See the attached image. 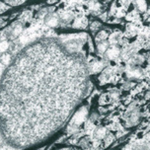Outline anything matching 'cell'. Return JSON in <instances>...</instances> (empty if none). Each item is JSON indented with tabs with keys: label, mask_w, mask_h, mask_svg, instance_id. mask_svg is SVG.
Listing matches in <instances>:
<instances>
[{
	"label": "cell",
	"mask_w": 150,
	"mask_h": 150,
	"mask_svg": "<svg viewBox=\"0 0 150 150\" xmlns=\"http://www.w3.org/2000/svg\"><path fill=\"white\" fill-rule=\"evenodd\" d=\"M86 117H87V109L86 108H82L80 111H78L76 113V115L73 118L72 123L75 124V126L80 125V124H82L86 120Z\"/></svg>",
	"instance_id": "6da1fadb"
},
{
	"label": "cell",
	"mask_w": 150,
	"mask_h": 150,
	"mask_svg": "<svg viewBox=\"0 0 150 150\" xmlns=\"http://www.w3.org/2000/svg\"><path fill=\"white\" fill-rule=\"evenodd\" d=\"M106 51H107V56L110 59H114L120 55V49L117 46H112L108 48Z\"/></svg>",
	"instance_id": "7a4b0ae2"
},
{
	"label": "cell",
	"mask_w": 150,
	"mask_h": 150,
	"mask_svg": "<svg viewBox=\"0 0 150 150\" xmlns=\"http://www.w3.org/2000/svg\"><path fill=\"white\" fill-rule=\"evenodd\" d=\"M86 26H87V20L84 17L77 18L74 22V25H73V27L77 28V29H83V28H86Z\"/></svg>",
	"instance_id": "3957f363"
},
{
	"label": "cell",
	"mask_w": 150,
	"mask_h": 150,
	"mask_svg": "<svg viewBox=\"0 0 150 150\" xmlns=\"http://www.w3.org/2000/svg\"><path fill=\"white\" fill-rule=\"evenodd\" d=\"M141 70L139 69H132V70H129L128 71V75L131 78H138L139 76H141Z\"/></svg>",
	"instance_id": "277c9868"
},
{
	"label": "cell",
	"mask_w": 150,
	"mask_h": 150,
	"mask_svg": "<svg viewBox=\"0 0 150 150\" xmlns=\"http://www.w3.org/2000/svg\"><path fill=\"white\" fill-rule=\"evenodd\" d=\"M22 30H23V27H22L21 25H16L14 28H13V31H12V37H14V38H16V37H18L20 34L22 33Z\"/></svg>",
	"instance_id": "5b68a950"
},
{
	"label": "cell",
	"mask_w": 150,
	"mask_h": 150,
	"mask_svg": "<svg viewBox=\"0 0 150 150\" xmlns=\"http://www.w3.org/2000/svg\"><path fill=\"white\" fill-rule=\"evenodd\" d=\"M108 47H109V43L106 42V41L101 42V43L98 44V50H99V52H101V53L105 52L108 49Z\"/></svg>",
	"instance_id": "8992f818"
},
{
	"label": "cell",
	"mask_w": 150,
	"mask_h": 150,
	"mask_svg": "<svg viewBox=\"0 0 150 150\" xmlns=\"http://www.w3.org/2000/svg\"><path fill=\"white\" fill-rule=\"evenodd\" d=\"M107 38H108V34L106 33V31H102V32H100V33L98 34V36H97V38H96V41L101 43V42H104Z\"/></svg>",
	"instance_id": "52a82bcc"
},
{
	"label": "cell",
	"mask_w": 150,
	"mask_h": 150,
	"mask_svg": "<svg viewBox=\"0 0 150 150\" xmlns=\"http://www.w3.org/2000/svg\"><path fill=\"white\" fill-rule=\"evenodd\" d=\"M96 134H97L98 138H104L106 136V134H107V129L105 128H100V129H97Z\"/></svg>",
	"instance_id": "ba28073f"
},
{
	"label": "cell",
	"mask_w": 150,
	"mask_h": 150,
	"mask_svg": "<svg viewBox=\"0 0 150 150\" xmlns=\"http://www.w3.org/2000/svg\"><path fill=\"white\" fill-rule=\"evenodd\" d=\"M46 24H47L49 27H55V26H57V24H58V19H57L56 17H50V18L47 20Z\"/></svg>",
	"instance_id": "9c48e42d"
},
{
	"label": "cell",
	"mask_w": 150,
	"mask_h": 150,
	"mask_svg": "<svg viewBox=\"0 0 150 150\" xmlns=\"http://www.w3.org/2000/svg\"><path fill=\"white\" fill-rule=\"evenodd\" d=\"M10 61H11V56H10V54L5 53V54H3V55L1 56V62H2L3 64H5V65L9 64Z\"/></svg>",
	"instance_id": "30bf717a"
},
{
	"label": "cell",
	"mask_w": 150,
	"mask_h": 150,
	"mask_svg": "<svg viewBox=\"0 0 150 150\" xmlns=\"http://www.w3.org/2000/svg\"><path fill=\"white\" fill-rule=\"evenodd\" d=\"M103 68V62H95L92 65V70L93 72H99Z\"/></svg>",
	"instance_id": "8fae6325"
},
{
	"label": "cell",
	"mask_w": 150,
	"mask_h": 150,
	"mask_svg": "<svg viewBox=\"0 0 150 150\" xmlns=\"http://www.w3.org/2000/svg\"><path fill=\"white\" fill-rule=\"evenodd\" d=\"M9 47V43L7 41H2L0 43V52H5Z\"/></svg>",
	"instance_id": "7c38bea8"
},
{
	"label": "cell",
	"mask_w": 150,
	"mask_h": 150,
	"mask_svg": "<svg viewBox=\"0 0 150 150\" xmlns=\"http://www.w3.org/2000/svg\"><path fill=\"white\" fill-rule=\"evenodd\" d=\"M136 5H137V8L140 11H145L146 10V2H144V1H137Z\"/></svg>",
	"instance_id": "4fadbf2b"
},
{
	"label": "cell",
	"mask_w": 150,
	"mask_h": 150,
	"mask_svg": "<svg viewBox=\"0 0 150 150\" xmlns=\"http://www.w3.org/2000/svg\"><path fill=\"white\" fill-rule=\"evenodd\" d=\"M7 4H10L12 6H17V5H21L24 3V1H6Z\"/></svg>",
	"instance_id": "5bb4252c"
},
{
	"label": "cell",
	"mask_w": 150,
	"mask_h": 150,
	"mask_svg": "<svg viewBox=\"0 0 150 150\" xmlns=\"http://www.w3.org/2000/svg\"><path fill=\"white\" fill-rule=\"evenodd\" d=\"M61 18L64 20V21H70L71 18H72V15L70 13H65L63 14V16H61Z\"/></svg>",
	"instance_id": "9a60e30c"
},
{
	"label": "cell",
	"mask_w": 150,
	"mask_h": 150,
	"mask_svg": "<svg viewBox=\"0 0 150 150\" xmlns=\"http://www.w3.org/2000/svg\"><path fill=\"white\" fill-rule=\"evenodd\" d=\"M99 27H100V23H98V22H94L93 24H91V30L92 31H96Z\"/></svg>",
	"instance_id": "2e32d148"
},
{
	"label": "cell",
	"mask_w": 150,
	"mask_h": 150,
	"mask_svg": "<svg viewBox=\"0 0 150 150\" xmlns=\"http://www.w3.org/2000/svg\"><path fill=\"white\" fill-rule=\"evenodd\" d=\"M126 15V12L124 11V9H119L118 12H117V17L121 18V17H124Z\"/></svg>",
	"instance_id": "e0dca14e"
},
{
	"label": "cell",
	"mask_w": 150,
	"mask_h": 150,
	"mask_svg": "<svg viewBox=\"0 0 150 150\" xmlns=\"http://www.w3.org/2000/svg\"><path fill=\"white\" fill-rule=\"evenodd\" d=\"M113 140H114V136L112 134H108V136L106 137V139H105V141H106L107 144H110Z\"/></svg>",
	"instance_id": "ac0fdd59"
},
{
	"label": "cell",
	"mask_w": 150,
	"mask_h": 150,
	"mask_svg": "<svg viewBox=\"0 0 150 150\" xmlns=\"http://www.w3.org/2000/svg\"><path fill=\"white\" fill-rule=\"evenodd\" d=\"M136 18V14L134 13V12H131V13H129V15H128V17H127V19L128 20H133V19H135Z\"/></svg>",
	"instance_id": "d6986e66"
},
{
	"label": "cell",
	"mask_w": 150,
	"mask_h": 150,
	"mask_svg": "<svg viewBox=\"0 0 150 150\" xmlns=\"http://www.w3.org/2000/svg\"><path fill=\"white\" fill-rule=\"evenodd\" d=\"M107 102H108V99L106 98V96H102L101 99H100V104L104 105V104H107Z\"/></svg>",
	"instance_id": "ffe728a7"
},
{
	"label": "cell",
	"mask_w": 150,
	"mask_h": 150,
	"mask_svg": "<svg viewBox=\"0 0 150 150\" xmlns=\"http://www.w3.org/2000/svg\"><path fill=\"white\" fill-rule=\"evenodd\" d=\"M40 150H43V149H40Z\"/></svg>",
	"instance_id": "44dd1931"
}]
</instances>
